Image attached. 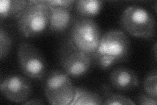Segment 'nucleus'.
<instances>
[{"label": "nucleus", "mask_w": 157, "mask_h": 105, "mask_svg": "<svg viewBox=\"0 0 157 105\" xmlns=\"http://www.w3.org/2000/svg\"><path fill=\"white\" fill-rule=\"evenodd\" d=\"M130 52V43L126 34L119 29L107 31L101 37L96 52L92 55L98 67L109 70L126 61Z\"/></svg>", "instance_id": "f257e3e1"}, {"label": "nucleus", "mask_w": 157, "mask_h": 105, "mask_svg": "<svg viewBox=\"0 0 157 105\" xmlns=\"http://www.w3.org/2000/svg\"><path fill=\"white\" fill-rule=\"evenodd\" d=\"M121 27L131 36L153 39L156 33V21L153 14L139 6H130L124 10L121 17Z\"/></svg>", "instance_id": "f03ea898"}, {"label": "nucleus", "mask_w": 157, "mask_h": 105, "mask_svg": "<svg viewBox=\"0 0 157 105\" xmlns=\"http://www.w3.org/2000/svg\"><path fill=\"white\" fill-rule=\"evenodd\" d=\"M50 9L44 0L28 1L22 15L18 19V29L26 38L36 37L48 26Z\"/></svg>", "instance_id": "7ed1b4c3"}, {"label": "nucleus", "mask_w": 157, "mask_h": 105, "mask_svg": "<svg viewBox=\"0 0 157 105\" xmlns=\"http://www.w3.org/2000/svg\"><path fill=\"white\" fill-rule=\"evenodd\" d=\"M101 37L100 27L94 20L79 17L73 22L68 43L92 55L97 50Z\"/></svg>", "instance_id": "20e7f679"}, {"label": "nucleus", "mask_w": 157, "mask_h": 105, "mask_svg": "<svg viewBox=\"0 0 157 105\" xmlns=\"http://www.w3.org/2000/svg\"><path fill=\"white\" fill-rule=\"evenodd\" d=\"M44 91L48 103L53 105H68L75 96V87L70 77L63 71H55L45 79Z\"/></svg>", "instance_id": "39448f33"}, {"label": "nucleus", "mask_w": 157, "mask_h": 105, "mask_svg": "<svg viewBox=\"0 0 157 105\" xmlns=\"http://www.w3.org/2000/svg\"><path fill=\"white\" fill-rule=\"evenodd\" d=\"M18 59L20 68L27 77L43 80L47 73V63L42 53L32 44L20 43L18 48Z\"/></svg>", "instance_id": "423d86ee"}, {"label": "nucleus", "mask_w": 157, "mask_h": 105, "mask_svg": "<svg viewBox=\"0 0 157 105\" xmlns=\"http://www.w3.org/2000/svg\"><path fill=\"white\" fill-rule=\"evenodd\" d=\"M63 51L61 57L63 71L70 77L79 78L89 71L93 61L92 55L80 51L70 43Z\"/></svg>", "instance_id": "0eeeda50"}, {"label": "nucleus", "mask_w": 157, "mask_h": 105, "mask_svg": "<svg viewBox=\"0 0 157 105\" xmlns=\"http://www.w3.org/2000/svg\"><path fill=\"white\" fill-rule=\"evenodd\" d=\"M0 90L3 96L9 101L24 103L30 97L32 87L26 77L19 74H11L2 79Z\"/></svg>", "instance_id": "6e6552de"}, {"label": "nucleus", "mask_w": 157, "mask_h": 105, "mask_svg": "<svg viewBox=\"0 0 157 105\" xmlns=\"http://www.w3.org/2000/svg\"><path fill=\"white\" fill-rule=\"evenodd\" d=\"M110 83L115 89L121 91H128L139 87L140 81L136 73L126 67L114 69L110 74Z\"/></svg>", "instance_id": "1a4fd4ad"}, {"label": "nucleus", "mask_w": 157, "mask_h": 105, "mask_svg": "<svg viewBox=\"0 0 157 105\" xmlns=\"http://www.w3.org/2000/svg\"><path fill=\"white\" fill-rule=\"evenodd\" d=\"M49 29L52 32L58 33L66 30L72 20L71 10L62 7H49Z\"/></svg>", "instance_id": "9d476101"}, {"label": "nucleus", "mask_w": 157, "mask_h": 105, "mask_svg": "<svg viewBox=\"0 0 157 105\" xmlns=\"http://www.w3.org/2000/svg\"><path fill=\"white\" fill-rule=\"evenodd\" d=\"M28 1L24 0H2L0 2L1 18H14L17 20L25 10Z\"/></svg>", "instance_id": "9b49d317"}, {"label": "nucleus", "mask_w": 157, "mask_h": 105, "mask_svg": "<svg viewBox=\"0 0 157 105\" xmlns=\"http://www.w3.org/2000/svg\"><path fill=\"white\" fill-rule=\"evenodd\" d=\"M75 9L81 18H92L100 13L103 6L101 1L79 0L75 2Z\"/></svg>", "instance_id": "f8f14e48"}, {"label": "nucleus", "mask_w": 157, "mask_h": 105, "mask_svg": "<svg viewBox=\"0 0 157 105\" xmlns=\"http://www.w3.org/2000/svg\"><path fill=\"white\" fill-rule=\"evenodd\" d=\"M103 104V98L98 93L82 87H75V96L70 105Z\"/></svg>", "instance_id": "ddd939ff"}, {"label": "nucleus", "mask_w": 157, "mask_h": 105, "mask_svg": "<svg viewBox=\"0 0 157 105\" xmlns=\"http://www.w3.org/2000/svg\"><path fill=\"white\" fill-rule=\"evenodd\" d=\"M103 91V104L106 105H120V104H132L135 103L132 100L126 97L115 94L113 92L111 88L104 85L102 87Z\"/></svg>", "instance_id": "4468645a"}, {"label": "nucleus", "mask_w": 157, "mask_h": 105, "mask_svg": "<svg viewBox=\"0 0 157 105\" xmlns=\"http://www.w3.org/2000/svg\"><path fill=\"white\" fill-rule=\"evenodd\" d=\"M156 85L157 74L156 71H154L147 75V76L144 79L143 86L146 94L157 99Z\"/></svg>", "instance_id": "2eb2a0df"}, {"label": "nucleus", "mask_w": 157, "mask_h": 105, "mask_svg": "<svg viewBox=\"0 0 157 105\" xmlns=\"http://www.w3.org/2000/svg\"><path fill=\"white\" fill-rule=\"evenodd\" d=\"M12 39L8 32L1 27L0 29V59L6 58L11 51Z\"/></svg>", "instance_id": "dca6fc26"}, {"label": "nucleus", "mask_w": 157, "mask_h": 105, "mask_svg": "<svg viewBox=\"0 0 157 105\" xmlns=\"http://www.w3.org/2000/svg\"><path fill=\"white\" fill-rule=\"evenodd\" d=\"M49 7H62L71 10L75 1L73 0H45Z\"/></svg>", "instance_id": "f3484780"}, {"label": "nucleus", "mask_w": 157, "mask_h": 105, "mask_svg": "<svg viewBox=\"0 0 157 105\" xmlns=\"http://www.w3.org/2000/svg\"><path fill=\"white\" fill-rule=\"evenodd\" d=\"M137 103L141 105H156V99L152 97L146 93H141L137 97Z\"/></svg>", "instance_id": "a211bd4d"}, {"label": "nucleus", "mask_w": 157, "mask_h": 105, "mask_svg": "<svg viewBox=\"0 0 157 105\" xmlns=\"http://www.w3.org/2000/svg\"><path fill=\"white\" fill-rule=\"evenodd\" d=\"M24 104H43V103L41 101V100L39 99H32L29 100V101H26L24 103Z\"/></svg>", "instance_id": "6ab92c4d"}, {"label": "nucleus", "mask_w": 157, "mask_h": 105, "mask_svg": "<svg viewBox=\"0 0 157 105\" xmlns=\"http://www.w3.org/2000/svg\"><path fill=\"white\" fill-rule=\"evenodd\" d=\"M153 52H154V55H155V59H156V43H155L154 45Z\"/></svg>", "instance_id": "aec40b11"}]
</instances>
